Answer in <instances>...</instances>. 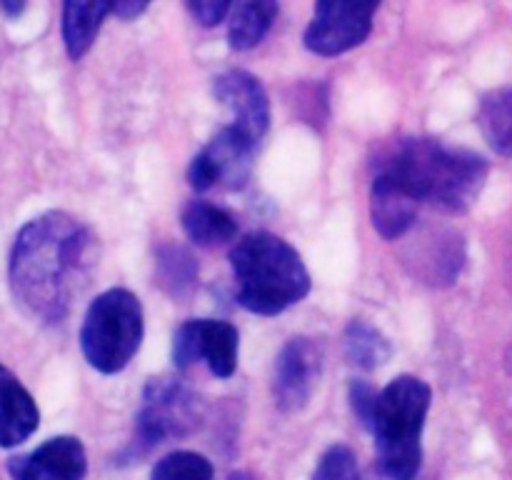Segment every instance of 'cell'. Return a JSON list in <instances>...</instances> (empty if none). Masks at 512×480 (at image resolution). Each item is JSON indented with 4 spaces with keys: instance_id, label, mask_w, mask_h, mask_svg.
Listing matches in <instances>:
<instances>
[{
    "instance_id": "5b68a950",
    "label": "cell",
    "mask_w": 512,
    "mask_h": 480,
    "mask_svg": "<svg viewBox=\"0 0 512 480\" xmlns=\"http://www.w3.org/2000/svg\"><path fill=\"white\" fill-rule=\"evenodd\" d=\"M143 343V305L130 290L110 288L90 303L80 328V348L98 373L115 375Z\"/></svg>"
},
{
    "instance_id": "d6986e66",
    "label": "cell",
    "mask_w": 512,
    "mask_h": 480,
    "mask_svg": "<svg viewBox=\"0 0 512 480\" xmlns=\"http://www.w3.org/2000/svg\"><path fill=\"white\" fill-rule=\"evenodd\" d=\"M345 355L360 370H375L390 358V343L378 328L365 320H353L345 330Z\"/></svg>"
},
{
    "instance_id": "484cf974",
    "label": "cell",
    "mask_w": 512,
    "mask_h": 480,
    "mask_svg": "<svg viewBox=\"0 0 512 480\" xmlns=\"http://www.w3.org/2000/svg\"><path fill=\"white\" fill-rule=\"evenodd\" d=\"M0 8H3L5 15L15 18V15H20L25 10V0H0Z\"/></svg>"
},
{
    "instance_id": "5bb4252c",
    "label": "cell",
    "mask_w": 512,
    "mask_h": 480,
    "mask_svg": "<svg viewBox=\"0 0 512 480\" xmlns=\"http://www.w3.org/2000/svg\"><path fill=\"white\" fill-rule=\"evenodd\" d=\"M38 405L20 380L0 365V448H15L35 433Z\"/></svg>"
},
{
    "instance_id": "8fae6325",
    "label": "cell",
    "mask_w": 512,
    "mask_h": 480,
    "mask_svg": "<svg viewBox=\"0 0 512 480\" xmlns=\"http://www.w3.org/2000/svg\"><path fill=\"white\" fill-rule=\"evenodd\" d=\"M213 93L215 100L228 108L233 118L230 125L260 143L270 125V100L260 80L248 70H225L213 80Z\"/></svg>"
},
{
    "instance_id": "2e32d148",
    "label": "cell",
    "mask_w": 512,
    "mask_h": 480,
    "mask_svg": "<svg viewBox=\"0 0 512 480\" xmlns=\"http://www.w3.org/2000/svg\"><path fill=\"white\" fill-rule=\"evenodd\" d=\"M183 230L195 245L213 248L223 245L238 235V220L220 205L208 200H193L183 210Z\"/></svg>"
},
{
    "instance_id": "e0dca14e",
    "label": "cell",
    "mask_w": 512,
    "mask_h": 480,
    "mask_svg": "<svg viewBox=\"0 0 512 480\" xmlns=\"http://www.w3.org/2000/svg\"><path fill=\"white\" fill-rule=\"evenodd\" d=\"M275 18H278V0H235L228 25L230 48H255L273 28Z\"/></svg>"
},
{
    "instance_id": "83f0119b",
    "label": "cell",
    "mask_w": 512,
    "mask_h": 480,
    "mask_svg": "<svg viewBox=\"0 0 512 480\" xmlns=\"http://www.w3.org/2000/svg\"><path fill=\"white\" fill-rule=\"evenodd\" d=\"M228 480H255V478H253V475H248V473H233Z\"/></svg>"
},
{
    "instance_id": "ac0fdd59",
    "label": "cell",
    "mask_w": 512,
    "mask_h": 480,
    "mask_svg": "<svg viewBox=\"0 0 512 480\" xmlns=\"http://www.w3.org/2000/svg\"><path fill=\"white\" fill-rule=\"evenodd\" d=\"M478 125L495 153L512 158V85L485 95L478 110Z\"/></svg>"
},
{
    "instance_id": "7402d4cb",
    "label": "cell",
    "mask_w": 512,
    "mask_h": 480,
    "mask_svg": "<svg viewBox=\"0 0 512 480\" xmlns=\"http://www.w3.org/2000/svg\"><path fill=\"white\" fill-rule=\"evenodd\" d=\"M313 480H360L358 460H355L353 450L348 445H333L320 458Z\"/></svg>"
},
{
    "instance_id": "3957f363",
    "label": "cell",
    "mask_w": 512,
    "mask_h": 480,
    "mask_svg": "<svg viewBox=\"0 0 512 480\" xmlns=\"http://www.w3.org/2000/svg\"><path fill=\"white\" fill-rule=\"evenodd\" d=\"M238 303L255 315H280L310 293V273L288 240L255 230L230 250Z\"/></svg>"
},
{
    "instance_id": "277c9868",
    "label": "cell",
    "mask_w": 512,
    "mask_h": 480,
    "mask_svg": "<svg viewBox=\"0 0 512 480\" xmlns=\"http://www.w3.org/2000/svg\"><path fill=\"white\" fill-rule=\"evenodd\" d=\"M430 400L433 390L415 375H398L378 393L368 428L378 450V470L390 480H415L418 475Z\"/></svg>"
},
{
    "instance_id": "cb8c5ba5",
    "label": "cell",
    "mask_w": 512,
    "mask_h": 480,
    "mask_svg": "<svg viewBox=\"0 0 512 480\" xmlns=\"http://www.w3.org/2000/svg\"><path fill=\"white\" fill-rule=\"evenodd\" d=\"M375 400H378V390L373 385H368L365 380H353V385H350V403H353L355 415H358V420L365 428H368L370 418H373Z\"/></svg>"
},
{
    "instance_id": "9a60e30c",
    "label": "cell",
    "mask_w": 512,
    "mask_h": 480,
    "mask_svg": "<svg viewBox=\"0 0 512 480\" xmlns=\"http://www.w3.org/2000/svg\"><path fill=\"white\" fill-rule=\"evenodd\" d=\"M113 0H63V43L73 60H80L98 38Z\"/></svg>"
},
{
    "instance_id": "d4e9b609",
    "label": "cell",
    "mask_w": 512,
    "mask_h": 480,
    "mask_svg": "<svg viewBox=\"0 0 512 480\" xmlns=\"http://www.w3.org/2000/svg\"><path fill=\"white\" fill-rule=\"evenodd\" d=\"M153 3V0H113V13L120 20H133L140 13H145V8Z\"/></svg>"
},
{
    "instance_id": "9c48e42d",
    "label": "cell",
    "mask_w": 512,
    "mask_h": 480,
    "mask_svg": "<svg viewBox=\"0 0 512 480\" xmlns=\"http://www.w3.org/2000/svg\"><path fill=\"white\" fill-rule=\"evenodd\" d=\"M193 395L173 378H153L145 388L138 413V438L145 445L165 443L173 435H185L193 425Z\"/></svg>"
},
{
    "instance_id": "6da1fadb",
    "label": "cell",
    "mask_w": 512,
    "mask_h": 480,
    "mask_svg": "<svg viewBox=\"0 0 512 480\" xmlns=\"http://www.w3.org/2000/svg\"><path fill=\"white\" fill-rule=\"evenodd\" d=\"M95 260L93 233L73 215L53 210L20 230L10 255V288L25 313L60 323L90 283Z\"/></svg>"
},
{
    "instance_id": "8992f818",
    "label": "cell",
    "mask_w": 512,
    "mask_h": 480,
    "mask_svg": "<svg viewBox=\"0 0 512 480\" xmlns=\"http://www.w3.org/2000/svg\"><path fill=\"white\" fill-rule=\"evenodd\" d=\"M380 0H315L305 48L323 58L343 55L368 40Z\"/></svg>"
},
{
    "instance_id": "30bf717a",
    "label": "cell",
    "mask_w": 512,
    "mask_h": 480,
    "mask_svg": "<svg viewBox=\"0 0 512 480\" xmlns=\"http://www.w3.org/2000/svg\"><path fill=\"white\" fill-rule=\"evenodd\" d=\"M323 370V353L310 338H293L275 358L273 395L285 413H295L308 405Z\"/></svg>"
},
{
    "instance_id": "ba28073f",
    "label": "cell",
    "mask_w": 512,
    "mask_h": 480,
    "mask_svg": "<svg viewBox=\"0 0 512 480\" xmlns=\"http://www.w3.org/2000/svg\"><path fill=\"white\" fill-rule=\"evenodd\" d=\"M238 330L228 320H185L173 338V360L180 370L205 363L215 378H230L238 368Z\"/></svg>"
},
{
    "instance_id": "603a6c76",
    "label": "cell",
    "mask_w": 512,
    "mask_h": 480,
    "mask_svg": "<svg viewBox=\"0 0 512 480\" xmlns=\"http://www.w3.org/2000/svg\"><path fill=\"white\" fill-rule=\"evenodd\" d=\"M233 3L235 0H185L195 23L205 25V28L218 25L233 10Z\"/></svg>"
},
{
    "instance_id": "52a82bcc",
    "label": "cell",
    "mask_w": 512,
    "mask_h": 480,
    "mask_svg": "<svg viewBox=\"0 0 512 480\" xmlns=\"http://www.w3.org/2000/svg\"><path fill=\"white\" fill-rule=\"evenodd\" d=\"M255 150H258V143L253 138H248L235 125H225L190 163V185L198 193H205L215 185H225L230 190L243 188L253 173Z\"/></svg>"
},
{
    "instance_id": "ffe728a7",
    "label": "cell",
    "mask_w": 512,
    "mask_h": 480,
    "mask_svg": "<svg viewBox=\"0 0 512 480\" xmlns=\"http://www.w3.org/2000/svg\"><path fill=\"white\" fill-rule=\"evenodd\" d=\"M198 265L195 258L180 245H163L158 250V283L175 298H183L195 288Z\"/></svg>"
},
{
    "instance_id": "7c38bea8",
    "label": "cell",
    "mask_w": 512,
    "mask_h": 480,
    "mask_svg": "<svg viewBox=\"0 0 512 480\" xmlns=\"http://www.w3.org/2000/svg\"><path fill=\"white\" fill-rule=\"evenodd\" d=\"M85 448L73 435H58L13 463L15 480H83Z\"/></svg>"
},
{
    "instance_id": "44dd1931",
    "label": "cell",
    "mask_w": 512,
    "mask_h": 480,
    "mask_svg": "<svg viewBox=\"0 0 512 480\" xmlns=\"http://www.w3.org/2000/svg\"><path fill=\"white\" fill-rule=\"evenodd\" d=\"M150 480H213V465L203 455L178 450L158 460Z\"/></svg>"
},
{
    "instance_id": "4316f807",
    "label": "cell",
    "mask_w": 512,
    "mask_h": 480,
    "mask_svg": "<svg viewBox=\"0 0 512 480\" xmlns=\"http://www.w3.org/2000/svg\"><path fill=\"white\" fill-rule=\"evenodd\" d=\"M360 480H390V478L378 470V473H370V475H365V478H360Z\"/></svg>"
},
{
    "instance_id": "7a4b0ae2",
    "label": "cell",
    "mask_w": 512,
    "mask_h": 480,
    "mask_svg": "<svg viewBox=\"0 0 512 480\" xmlns=\"http://www.w3.org/2000/svg\"><path fill=\"white\" fill-rule=\"evenodd\" d=\"M375 173L393 178L418 203L463 213L478 200L488 180V163L473 150L443 140L408 138L378 160Z\"/></svg>"
},
{
    "instance_id": "4fadbf2b",
    "label": "cell",
    "mask_w": 512,
    "mask_h": 480,
    "mask_svg": "<svg viewBox=\"0 0 512 480\" xmlns=\"http://www.w3.org/2000/svg\"><path fill=\"white\" fill-rule=\"evenodd\" d=\"M418 208V200L405 193L393 178L375 173L373 190H370V215H373L375 230L385 240L403 238L418 220Z\"/></svg>"
}]
</instances>
